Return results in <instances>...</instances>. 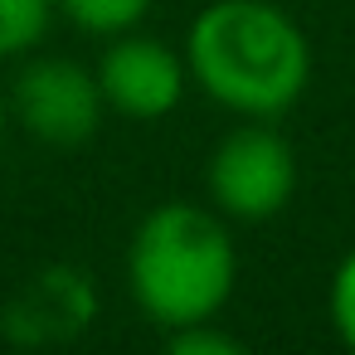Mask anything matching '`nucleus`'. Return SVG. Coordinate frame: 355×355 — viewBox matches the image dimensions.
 <instances>
[{"instance_id": "f257e3e1", "label": "nucleus", "mask_w": 355, "mask_h": 355, "mask_svg": "<svg viewBox=\"0 0 355 355\" xmlns=\"http://www.w3.org/2000/svg\"><path fill=\"white\" fill-rule=\"evenodd\" d=\"M190 83L243 122H277L311 83V40L272 0H209L185 30Z\"/></svg>"}, {"instance_id": "f03ea898", "label": "nucleus", "mask_w": 355, "mask_h": 355, "mask_svg": "<svg viewBox=\"0 0 355 355\" xmlns=\"http://www.w3.org/2000/svg\"><path fill=\"white\" fill-rule=\"evenodd\" d=\"M239 287V248L214 205L166 200L141 214L127 243V292L156 331L219 321Z\"/></svg>"}, {"instance_id": "7ed1b4c3", "label": "nucleus", "mask_w": 355, "mask_h": 355, "mask_svg": "<svg viewBox=\"0 0 355 355\" xmlns=\"http://www.w3.org/2000/svg\"><path fill=\"white\" fill-rule=\"evenodd\" d=\"M209 205L234 224H263L297 195V151L272 122H243L219 137L205 166Z\"/></svg>"}, {"instance_id": "20e7f679", "label": "nucleus", "mask_w": 355, "mask_h": 355, "mask_svg": "<svg viewBox=\"0 0 355 355\" xmlns=\"http://www.w3.org/2000/svg\"><path fill=\"white\" fill-rule=\"evenodd\" d=\"M6 103H10V117L35 141H49V146H83L107 112L98 73L83 69L78 59H30L15 73Z\"/></svg>"}, {"instance_id": "39448f33", "label": "nucleus", "mask_w": 355, "mask_h": 355, "mask_svg": "<svg viewBox=\"0 0 355 355\" xmlns=\"http://www.w3.org/2000/svg\"><path fill=\"white\" fill-rule=\"evenodd\" d=\"M93 73H98L107 112H117L127 122H161V117H171L185 103V88H190L185 49H171L166 40L141 35V30L112 35L103 59L93 64Z\"/></svg>"}, {"instance_id": "423d86ee", "label": "nucleus", "mask_w": 355, "mask_h": 355, "mask_svg": "<svg viewBox=\"0 0 355 355\" xmlns=\"http://www.w3.org/2000/svg\"><path fill=\"white\" fill-rule=\"evenodd\" d=\"M151 6H156V0H54V15H64L83 35L112 40V35L137 30L151 15Z\"/></svg>"}, {"instance_id": "0eeeda50", "label": "nucleus", "mask_w": 355, "mask_h": 355, "mask_svg": "<svg viewBox=\"0 0 355 355\" xmlns=\"http://www.w3.org/2000/svg\"><path fill=\"white\" fill-rule=\"evenodd\" d=\"M54 20V0H0V59H25L40 49Z\"/></svg>"}, {"instance_id": "6e6552de", "label": "nucleus", "mask_w": 355, "mask_h": 355, "mask_svg": "<svg viewBox=\"0 0 355 355\" xmlns=\"http://www.w3.org/2000/svg\"><path fill=\"white\" fill-rule=\"evenodd\" d=\"M326 316H331V331L340 336V345L355 350V243L340 253V263H336V272H331Z\"/></svg>"}, {"instance_id": "1a4fd4ad", "label": "nucleus", "mask_w": 355, "mask_h": 355, "mask_svg": "<svg viewBox=\"0 0 355 355\" xmlns=\"http://www.w3.org/2000/svg\"><path fill=\"white\" fill-rule=\"evenodd\" d=\"M166 340H171V350H180V355H234V350H239V340H234L229 331H214V321L180 326V331H171Z\"/></svg>"}, {"instance_id": "9d476101", "label": "nucleus", "mask_w": 355, "mask_h": 355, "mask_svg": "<svg viewBox=\"0 0 355 355\" xmlns=\"http://www.w3.org/2000/svg\"><path fill=\"white\" fill-rule=\"evenodd\" d=\"M6 127H10V103H6V93H0V141H6Z\"/></svg>"}]
</instances>
